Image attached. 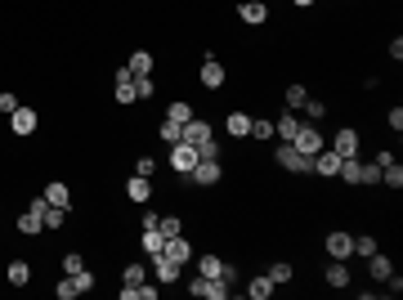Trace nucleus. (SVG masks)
I'll return each mask as SVG.
<instances>
[{
    "instance_id": "4be33fe9",
    "label": "nucleus",
    "mask_w": 403,
    "mask_h": 300,
    "mask_svg": "<svg viewBox=\"0 0 403 300\" xmlns=\"http://www.w3.org/2000/svg\"><path fill=\"white\" fill-rule=\"evenodd\" d=\"M354 184H359V188L381 184V166H376V162H359V166H354Z\"/></svg>"
},
{
    "instance_id": "ea45409f",
    "label": "nucleus",
    "mask_w": 403,
    "mask_h": 300,
    "mask_svg": "<svg viewBox=\"0 0 403 300\" xmlns=\"http://www.w3.org/2000/svg\"><path fill=\"white\" fill-rule=\"evenodd\" d=\"M54 296H58V300H77V287H72V278H68V273L54 282Z\"/></svg>"
},
{
    "instance_id": "b1692460",
    "label": "nucleus",
    "mask_w": 403,
    "mask_h": 300,
    "mask_svg": "<svg viewBox=\"0 0 403 300\" xmlns=\"http://www.w3.org/2000/svg\"><path fill=\"white\" fill-rule=\"evenodd\" d=\"M193 117H198V112H193V103H188V99H175V103L166 107V122H175V126H188Z\"/></svg>"
},
{
    "instance_id": "72a5a7b5",
    "label": "nucleus",
    "mask_w": 403,
    "mask_h": 300,
    "mask_svg": "<svg viewBox=\"0 0 403 300\" xmlns=\"http://www.w3.org/2000/svg\"><path fill=\"white\" fill-rule=\"evenodd\" d=\"M305 99H309V90H305V86H287V90H283V103L291 107V112H296Z\"/></svg>"
},
{
    "instance_id": "5701e85b",
    "label": "nucleus",
    "mask_w": 403,
    "mask_h": 300,
    "mask_svg": "<svg viewBox=\"0 0 403 300\" xmlns=\"http://www.w3.org/2000/svg\"><path fill=\"white\" fill-rule=\"evenodd\" d=\"M274 292H278V287H274V278H269V273H255V278L247 282V296H251V300H269Z\"/></svg>"
},
{
    "instance_id": "423d86ee",
    "label": "nucleus",
    "mask_w": 403,
    "mask_h": 300,
    "mask_svg": "<svg viewBox=\"0 0 403 300\" xmlns=\"http://www.w3.org/2000/svg\"><path fill=\"white\" fill-rule=\"evenodd\" d=\"M291 148H300L305 157H314V152L323 148V130L314 126V122H300V130H296V139H291Z\"/></svg>"
},
{
    "instance_id": "ddd939ff",
    "label": "nucleus",
    "mask_w": 403,
    "mask_h": 300,
    "mask_svg": "<svg viewBox=\"0 0 403 300\" xmlns=\"http://www.w3.org/2000/svg\"><path fill=\"white\" fill-rule=\"evenodd\" d=\"M162 256H166V260H175V265H179V269H184V265H188V260H193V242H188V237H184V233H175V237H166V247H162Z\"/></svg>"
},
{
    "instance_id": "4c0bfd02",
    "label": "nucleus",
    "mask_w": 403,
    "mask_h": 300,
    "mask_svg": "<svg viewBox=\"0 0 403 300\" xmlns=\"http://www.w3.org/2000/svg\"><path fill=\"white\" fill-rule=\"evenodd\" d=\"M251 135L255 139H274V122H269V117H251Z\"/></svg>"
},
{
    "instance_id": "473e14b6",
    "label": "nucleus",
    "mask_w": 403,
    "mask_h": 300,
    "mask_svg": "<svg viewBox=\"0 0 403 300\" xmlns=\"http://www.w3.org/2000/svg\"><path fill=\"white\" fill-rule=\"evenodd\" d=\"M68 278H72V287H77V296L94 292V269H77V273H68Z\"/></svg>"
},
{
    "instance_id": "f03ea898",
    "label": "nucleus",
    "mask_w": 403,
    "mask_h": 300,
    "mask_svg": "<svg viewBox=\"0 0 403 300\" xmlns=\"http://www.w3.org/2000/svg\"><path fill=\"white\" fill-rule=\"evenodd\" d=\"M188 292L198 300H224V296H234V287H229L224 278H202V273H198V278L188 282Z\"/></svg>"
},
{
    "instance_id": "e433bc0d",
    "label": "nucleus",
    "mask_w": 403,
    "mask_h": 300,
    "mask_svg": "<svg viewBox=\"0 0 403 300\" xmlns=\"http://www.w3.org/2000/svg\"><path fill=\"white\" fill-rule=\"evenodd\" d=\"M113 94H117V103H121V107L139 103V99H134V81H121V86H113Z\"/></svg>"
},
{
    "instance_id": "a18cd8bd",
    "label": "nucleus",
    "mask_w": 403,
    "mask_h": 300,
    "mask_svg": "<svg viewBox=\"0 0 403 300\" xmlns=\"http://www.w3.org/2000/svg\"><path fill=\"white\" fill-rule=\"evenodd\" d=\"M157 296H162V282H157V287L143 282V287H139V300H157Z\"/></svg>"
},
{
    "instance_id": "cd10ccee",
    "label": "nucleus",
    "mask_w": 403,
    "mask_h": 300,
    "mask_svg": "<svg viewBox=\"0 0 403 300\" xmlns=\"http://www.w3.org/2000/svg\"><path fill=\"white\" fill-rule=\"evenodd\" d=\"M157 94V81H153V72H143V77H134V99L139 103H148Z\"/></svg>"
},
{
    "instance_id": "f3484780",
    "label": "nucleus",
    "mask_w": 403,
    "mask_h": 300,
    "mask_svg": "<svg viewBox=\"0 0 403 300\" xmlns=\"http://www.w3.org/2000/svg\"><path fill=\"white\" fill-rule=\"evenodd\" d=\"M45 202H50V207L72 211V188L63 184V179H50V184H45Z\"/></svg>"
},
{
    "instance_id": "c756f323",
    "label": "nucleus",
    "mask_w": 403,
    "mask_h": 300,
    "mask_svg": "<svg viewBox=\"0 0 403 300\" xmlns=\"http://www.w3.org/2000/svg\"><path fill=\"white\" fill-rule=\"evenodd\" d=\"M269 278H274V287H287L291 278H296V269H291L287 260H274V265H269Z\"/></svg>"
},
{
    "instance_id": "49530a36",
    "label": "nucleus",
    "mask_w": 403,
    "mask_h": 300,
    "mask_svg": "<svg viewBox=\"0 0 403 300\" xmlns=\"http://www.w3.org/2000/svg\"><path fill=\"white\" fill-rule=\"evenodd\" d=\"M121 81H134V72H130V67H117V72H113V86H121Z\"/></svg>"
},
{
    "instance_id": "412c9836",
    "label": "nucleus",
    "mask_w": 403,
    "mask_h": 300,
    "mask_svg": "<svg viewBox=\"0 0 403 300\" xmlns=\"http://www.w3.org/2000/svg\"><path fill=\"white\" fill-rule=\"evenodd\" d=\"M5 282H9V287H27V282H32V265H27V260H9Z\"/></svg>"
},
{
    "instance_id": "dca6fc26",
    "label": "nucleus",
    "mask_w": 403,
    "mask_h": 300,
    "mask_svg": "<svg viewBox=\"0 0 403 300\" xmlns=\"http://www.w3.org/2000/svg\"><path fill=\"white\" fill-rule=\"evenodd\" d=\"M323 282L332 287V292H345V287L354 282V278H350V260H332V265H327V273H323Z\"/></svg>"
},
{
    "instance_id": "393cba45",
    "label": "nucleus",
    "mask_w": 403,
    "mask_h": 300,
    "mask_svg": "<svg viewBox=\"0 0 403 300\" xmlns=\"http://www.w3.org/2000/svg\"><path fill=\"white\" fill-rule=\"evenodd\" d=\"M296 112L305 117V122H314V126H319V122H323V117H327V112H332V107H327L323 99H305V103L296 107Z\"/></svg>"
},
{
    "instance_id": "c03bdc74",
    "label": "nucleus",
    "mask_w": 403,
    "mask_h": 300,
    "mask_svg": "<svg viewBox=\"0 0 403 300\" xmlns=\"http://www.w3.org/2000/svg\"><path fill=\"white\" fill-rule=\"evenodd\" d=\"M385 126L399 135V130H403V107H390V112H385Z\"/></svg>"
},
{
    "instance_id": "37998d69",
    "label": "nucleus",
    "mask_w": 403,
    "mask_h": 300,
    "mask_svg": "<svg viewBox=\"0 0 403 300\" xmlns=\"http://www.w3.org/2000/svg\"><path fill=\"white\" fill-rule=\"evenodd\" d=\"M14 107H18V94H14V90H0V112L9 117V112H14Z\"/></svg>"
},
{
    "instance_id": "09e8293b",
    "label": "nucleus",
    "mask_w": 403,
    "mask_h": 300,
    "mask_svg": "<svg viewBox=\"0 0 403 300\" xmlns=\"http://www.w3.org/2000/svg\"><path fill=\"white\" fill-rule=\"evenodd\" d=\"M0 215H5V207H0Z\"/></svg>"
},
{
    "instance_id": "bb28decb",
    "label": "nucleus",
    "mask_w": 403,
    "mask_h": 300,
    "mask_svg": "<svg viewBox=\"0 0 403 300\" xmlns=\"http://www.w3.org/2000/svg\"><path fill=\"white\" fill-rule=\"evenodd\" d=\"M126 67L134 72V77H143V72H153V67H157V58H153L148 50H134V54H130V63H126Z\"/></svg>"
},
{
    "instance_id": "1a4fd4ad",
    "label": "nucleus",
    "mask_w": 403,
    "mask_h": 300,
    "mask_svg": "<svg viewBox=\"0 0 403 300\" xmlns=\"http://www.w3.org/2000/svg\"><path fill=\"white\" fill-rule=\"evenodd\" d=\"M179 139L193 143V148H202V143H211V139H215V126H211V122H202V117H193V122L179 130Z\"/></svg>"
},
{
    "instance_id": "9b49d317",
    "label": "nucleus",
    "mask_w": 403,
    "mask_h": 300,
    "mask_svg": "<svg viewBox=\"0 0 403 300\" xmlns=\"http://www.w3.org/2000/svg\"><path fill=\"white\" fill-rule=\"evenodd\" d=\"M224 77H229V72H224V63H219L215 54H206V58H202V72H198V81H202L206 90H219V86H224Z\"/></svg>"
},
{
    "instance_id": "aec40b11",
    "label": "nucleus",
    "mask_w": 403,
    "mask_h": 300,
    "mask_svg": "<svg viewBox=\"0 0 403 300\" xmlns=\"http://www.w3.org/2000/svg\"><path fill=\"white\" fill-rule=\"evenodd\" d=\"M198 273H202V278H224V260H219L215 251H202V256H198Z\"/></svg>"
},
{
    "instance_id": "4468645a",
    "label": "nucleus",
    "mask_w": 403,
    "mask_h": 300,
    "mask_svg": "<svg viewBox=\"0 0 403 300\" xmlns=\"http://www.w3.org/2000/svg\"><path fill=\"white\" fill-rule=\"evenodd\" d=\"M148 265H153V278L162 282V287H175V282H179V273H184V269L175 265V260H166V256H153Z\"/></svg>"
},
{
    "instance_id": "a878e982",
    "label": "nucleus",
    "mask_w": 403,
    "mask_h": 300,
    "mask_svg": "<svg viewBox=\"0 0 403 300\" xmlns=\"http://www.w3.org/2000/svg\"><path fill=\"white\" fill-rule=\"evenodd\" d=\"M139 247H143V256H162V247H166V237L157 233V229H143V237H139Z\"/></svg>"
},
{
    "instance_id": "c85d7f7f",
    "label": "nucleus",
    "mask_w": 403,
    "mask_h": 300,
    "mask_svg": "<svg viewBox=\"0 0 403 300\" xmlns=\"http://www.w3.org/2000/svg\"><path fill=\"white\" fill-rule=\"evenodd\" d=\"M41 229H45V224H41V215H36V211H23V215H18V233H23V237H36Z\"/></svg>"
},
{
    "instance_id": "20e7f679",
    "label": "nucleus",
    "mask_w": 403,
    "mask_h": 300,
    "mask_svg": "<svg viewBox=\"0 0 403 300\" xmlns=\"http://www.w3.org/2000/svg\"><path fill=\"white\" fill-rule=\"evenodd\" d=\"M274 162L283 166V171H291V175H309V157H305L300 148H291V143H278V148H274Z\"/></svg>"
},
{
    "instance_id": "6e6552de",
    "label": "nucleus",
    "mask_w": 403,
    "mask_h": 300,
    "mask_svg": "<svg viewBox=\"0 0 403 300\" xmlns=\"http://www.w3.org/2000/svg\"><path fill=\"white\" fill-rule=\"evenodd\" d=\"M327 148H332L336 157H359V130H354V126H340Z\"/></svg>"
},
{
    "instance_id": "f704fd0d",
    "label": "nucleus",
    "mask_w": 403,
    "mask_h": 300,
    "mask_svg": "<svg viewBox=\"0 0 403 300\" xmlns=\"http://www.w3.org/2000/svg\"><path fill=\"white\" fill-rule=\"evenodd\" d=\"M372 251H381V247H376V237H372V233H359V237H354V256H363V260H368Z\"/></svg>"
},
{
    "instance_id": "7ed1b4c3",
    "label": "nucleus",
    "mask_w": 403,
    "mask_h": 300,
    "mask_svg": "<svg viewBox=\"0 0 403 300\" xmlns=\"http://www.w3.org/2000/svg\"><path fill=\"white\" fill-rule=\"evenodd\" d=\"M9 130H14L18 139H27V135H36V130H41V112H36V107H14V112H9Z\"/></svg>"
},
{
    "instance_id": "58836bf2",
    "label": "nucleus",
    "mask_w": 403,
    "mask_h": 300,
    "mask_svg": "<svg viewBox=\"0 0 403 300\" xmlns=\"http://www.w3.org/2000/svg\"><path fill=\"white\" fill-rule=\"evenodd\" d=\"M77 269H85V256L81 251H63V273H77Z\"/></svg>"
},
{
    "instance_id": "9d476101",
    "label": "nucleus",
    "mask_w": 403,
    "mask_h": 300,
    "mask_svg": "<svg viewBox=\"0 0 403 300\" xmlns=\"http://www.w3.org/2000/svg\"><path fill=\"white\" fill-rule=\"evenodd\" d=\"M126 202H134V207H148V202H153V179H148V175H130V179H126Z\"/></svg>"
},
{
    "instance_id": "c9c22d12",
    "label": "nucleus",
    "mask_w": 403,
    "mask_h": 300,
    "mask_svg": "<svg viewBox=\"0 0 403 300\" xmlns=\"http://www.w3.org/2000/svg\"><path fill=\"white\" fill-rule=\"evenodd\" d=\"M41 220H45V229L54 233V229H63V224H68V211H63V207H50V211L41 215Z\"/></svg>"
},
{
    "instance_id": "f8f14e48",
    "label": "nucleus",
    "mask_w": 403,
    "mask_h": 300,
    "mask_svg": "<svg viewBox=\"0 0 403 300\" xmlns=\"http://www.w3.org/2000/svg\"><path fill=\"white\" fill-rule=\"evenodd\" d=\"M238 18L247 22V27H264V22H269V5H264V0H238Z\"/></svg>"
},
{
    "instance_id": "7c9ffc66",
    "label": "nucleus",
    "mask_w": 403,
    "mask_h": 300,
    "mask_svg": "<svg viewBox=\"0 0 403 300\" xmlns=\"http://www.w3.org/2000/svg\"><path fill=\"white\" fill-rule=\"evenodd\" d=\"M121 282H126V287H143V282H148V265H126V269H121Z\"/></svg>"
},
{
    "instance_id": "a211bd4d",
    "label": "nucleus",
    "mask_w": 403,
    "mask_h": 300,
    "mask_svg": "<svg viewBox=\"0 0 403 300\" xmlns=\"http://www.w3.org/2000/svg\"><path fill=\"white\" fill-rule=\"evenodd\" d=\"M296 130H300V117H296V112L287 107V112H283V117L274 122V135L283 139V143H291V139H296Z\"/></svg>"
},
{
    "instance_id": "39448f33",
    "label": "nucleus",
    "mask_w": 403,
    "mask_h": 300,
    "mask_svg": "<svg viewBox=\"0 0 403 300\" xmlns=\"http://www.w3.org/2000/svg\"><path fill=\"white\" fill-rule=\"evenodd\" d=\"M323 251L332 260H354V233H345V229H332L323 237Z\"/></svg>"
},
{
    "instance_id": "2f4dec72",
    "label": "nucleus",
    "mask_w": 403,
    "mask_h": 300,
    "mask_svg": "<svg viewBox=\"0 0 403 300\" xmlns=\"http://www.w3.org/2000/svg\"><path fill=\"white\" fill-rule=\"evenodd\" d=\"M157 233H162V237L184 233V220H179V215H157Z\"/></svg>"
},
{
    "instance_id": "0eeeda50",
    "label": "nucleus",
    "mask_w": 403,
    "mask_h": 300,
    "mask_svg": "<svg viewBox=\"0 0 403 300\" xmlns=\"http://www.w3.org/2000/svg\"><path fill=\"white\" fill-rule=\"evenodd\" d=\"M193 184H202V188H211V184H219L224 179V166H219V157H202L198 166H193Z\"/></svg>"
},
{
    "instance_id": "f257e3e1",
    "label": "nucleus",
    "mask_w": 403,
    "mask_h": 300,
    "mask_svg": "<svg viewBox=\"0 0 403 300\" xmlns=\"http://www.w3.org/2000/svg\"><path fill=\"white\" fill-rule=\"evenodd\" d=\"M202 157H198V148H193V143H184V139H179V143H170V157H166V166H170V171H175V175H193V166H198Z\"/></svg>"
},
{
    "instance_id": "a19ab883",
    "label": "nucleus",
    "mask_w": 403,
    "mask_h": 300,
    "mask_svg": "<svg viewBox=\"0 0 403 300\" xmlns=\"http://www.w3.org/2000/svg\"><path fill=\"white\" fill-rule=\"evenodd\" d=\"M179 130H184V126H175V122H162V126H157V135H162V143H179Z\"/></svg>"
},
{
    "instance_id": "de8ad7c7",
    "label": "nucleus",
    "mask_w": 403,
    "mask_h": 300,
    "mask_svg": "<svg viewBox=\"0 0 403 300\" xmlns=\"http://www.w3.org/2000/svg\"><path fill=\"white\" fill-rule=\"evenodd\" d=\"M291 5H296V9H309V5H314V0H291Z\"/></svg>"
},
{
    "instance_id": "79ce46f5",
    "label": "nucleus",
    "mask_w": 403,
    "mask_h": 300,
    "mask_svg": "<svg viewBox=\"0 0 403 300\" xmlns=\"http://www.w3.org/2000/svg\"><path fill=\"white\" fill-rule=\"evenodd\" d=\"M134 175H148V179H153V175H157V157H148V152H143V157L134 162Z\"/></svg>"
},
{
    "instance_id": "2eb2a0df",
    "label": "nucleus",
    "mask_w": 403,
    "mask_h": 300,
    "mask_svg": "<svg viewBox=\"0 0 403 300\" xmlns=\"http://www.w3.org/2000/svg\"><path fill=\"white\" fill-rule=\"evenodd\" d=\"M224 135H229V139H247V135H251V112L234 107V112L224 117Z\"/></svg>"
},
{
    "instance_id": "6ab92c4d",
    "label": "nucleus",
    "mask_w": 403,
    "mask_h": 300,
    "mask_svg": "<svg viewBox=\"0 0 403 300\" xmlns=\"http://www.w3.org/2000/svg\"><path fill=\"white\" fill-rule=\"evenodd\" d=\"M390 273H395V265H390V256H381V251H372V256H368V278H372V282H385Z\"/></svg>"
}]
</instances>
